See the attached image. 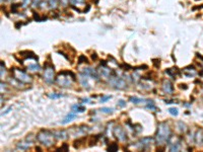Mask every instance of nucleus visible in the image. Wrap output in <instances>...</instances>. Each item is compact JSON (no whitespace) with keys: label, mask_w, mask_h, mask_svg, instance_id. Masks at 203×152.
I'll return each mask as SVG.
<instances>
[{"label":"nucleus","mask_w":203,"mask_h":152,"mask_svg":"<svg viewBox=\"0 0 203 152\" xmlns=\"http://www.w3.org/2000/svg\"><path fill=\"white\" fill-rule=\"evenodd\" d=\"M171 138H172V131L168 124L166 122H162V123L158 124L157 133H155V143L158 146L163 145L165 143L169 142Z\"/></svg>","instance_id":"obj_1"},{"label":"nucleus","mask_w":203,"mask_h":152,"mask_svg":"<svg viewBox=\"0 0 203 152\" xmlns=\"http://www.w3.org/2000/svg\"><path fill=\"white\" fill-rule=\"evenodd\" d=\"M55 80L60 87H70L72 82L76 80V76L71 71H60Z\"/></svg>","instance_id":"obj_2"},{"label":"nucleus","mask_w":203,"mask_h":152,"mask_svg":"<svg viewBox=\"0 0 203 152\" xmlns=\"http://www.w3.org/2000/svg\"><path fill=\"white\" fill-rule=\"evenodd\" d=\"M36 138H37L38 142L41 143L45 147H51L54 144V133L51 131H48V130H42L41 132H39L37 134Z\"/></svg>","instance_id":"obj_3"},{"label":"nucleus","mask_w":203,"mask_h":152,"mask_svg":"<svg viewBox=\"0 0 203 152\" xmlns=\"http://www.w3.org/2000/svg\"><path fill=\"white\" fill-rule=\"evenodd\" d=\"M11 73H12L13 77H14L17 81L21 82V83H24V84L32 83V81H33L32 76L29 75V74L26 72H24V71H21V69L11 68Z\"/></svg>","instance_id":"obj_4"},{"label":"nucleus","mask_w":203,"mask_h":152,"mask_svg":"<svg viewBox=\"0 0 203 152\" xmlns=\"http://www.w3.org/2000/svg\"><path fill=\"white\" fill-rule=\"evenodd\" d=\"M108 81H109V84L111 86L116 88V89H123V88L127 87L126 81H125L123 78L119 77L118 75H114L112 77H110V78L108 79Z\"/></svg>","instance_id":"obj_5"},{"label":"nucleus","mask_w":203,"mask_h":152,"mask_svg":"<svg viewBox=\"0 0 203 152\" xmlns=\"http://www.w3.org/2000/svg\"><path fill=\"white\" fill-rule=\"evenodd\" d=\"M44 80L48 84H52L55 80V70L53 66H47L44 70Z\"/></svg>","instance_id":"obj_6"},{"label":"nucleus","mask_w":203,"mask_h":152,"mask_svg":"<svg viewBox=\"0 0 203 152\" xmlns=\"http://www.w3.org/2000/svg\"><path fill=\"white\" fill-rule=\"evenodd\" d=\"M113 133L115 135V137L118 139L119 141H121V142H126L127 139H128V136H127V133L126 131L123 129V127L121 126H115V128L113 130Z\"/></svg>","instance_id":"obj_7"},{"label":"nucleus","mask_w":203,"mask_h":152,"mask_svg":"<svg viewBox=\"0 0 203 152\" xmlns=\"http://www.w3.org/2000/svg\"><path fill=\"white\" fill-rule=\"evenodd\" d=\"M154 142V138L151 137H143L141 138L139 141H137L135 144V147H137L138 149H141V150H145V149L149 148L151 145V143Z\"/></svg>","instance_id":"obj_8"},{"label":"nucleus","mask_w":203,"mask_h":152,"mask_svg":"<svg viewBox=\"0 0 203 152\" xmlns=\"http://www.w3.org/2000/svg\"><path fill=\"white\" fill-rule=\"evenodd\" d=\"M80 73L83 74V75H85L87 77H90V78H93L94 80H96V81H99L100 80L99 72L97 70H94V68H90V67L83 68V69H81Z\"/></svg>","instance_id":"obj_9"},{"label":"nucleus","mask_w":203,"mask_h":152,"mask_svg":"<svg viewBox=\"0 0 203 152\" xmlns=\"http://www.w3.org/2000/svg\"><path fill=\"white\" fill-rule=\"evenodd\" d=\"M99 73L101 74L102 77H104V78H106V79H109L110 77H112L114 75H117V73L115 72V71L112 70V69H110V68H108L107 66H101V67H100Z\"/></svg>","instance_id":"obj_10"},{"label":"nucleus","mask_w":203,"mask_h":152,"mask_svg":"<svg viewBox=\"0 0 203 152\" xmlns=\"http://www.w3.org/2000/svg\"><path fill=\"white\" fill-rule=\"evenodd\" d=\"M162 88H163V92L167 93V95H171V93L174 92L173 83H172V82L170 81V80H165V81L163 82Z\"/></svg>","instance_id":"obj_11"},{"label":"nucleus","mask_w":203,"mask_h":152,"mask_svg":"<svg viewBox=\"0 0 203 152\" xmlns=\"http://www.w3.org/2000/svg\"><path fill=\"white\" fill-rule=\"evenodd\" d=\"M53 133H54L55 139L57 140H65L68 138V133L65 130H59V131H55Z\"/></svg>","instance_id":"obj_12"},{"label":"nucleus","mask_w":203,"mask_h":152,"mask_svg":"<svg viewBox=\"0 0 203 152\" xmlns=\"http://www.w3.org/2000/svg\"><path fill=\"white\" fill-rule=\"evenodd\" d=\"M33 145V142L32 141H19L17 143V145H16V147L18 149H21V150H27L29 148L32 147Z\"/></svg>","instance_id":"obj_13"},{"label":"nucleus","mask_w":203,"mask_h":152,"mask_svg":"<svg viewBox=\"0 0 203 152\" xmlns=\"http://www.w3.org/2000/svg\"><path fill=\"white\" fill-rule=\"evenodd\" d=\"M79 81H80V84H81L82 87L87 88V89H90V83H88V77H87L85 75H83V74L79 73Z\"/></svg>","instance_id":"obj_14"},{"label":"nucleus","mask_w":203,"mask_h":152,"mask_svg":"<svg viewBox=\"0 0 203 152\" xmlns=\"http://www.w3.org/2000/svg\"><path fill=\"white\" fill-rule=\"evenodd\" d=\"M194 141H195V143L198 145L203 144V131L202 130H199V131L196 132V134L194 135Z\"/></svg>","instance_id":"obj_15"},{"label":"nucleus","mask_w":203,"mask_h":152,"mask_svg":"<svg viewBox=\"0 0 203 152\" xmlns=\"http://www.w3.org/2000/svg\"><path fill=\"white\" fill-rule=\"evenodd\" d=\"M21 56H24V59H34L36 61H38V57L30 51H24V52H21L19 53Z\"/></svg>","instance_id":"obj_16"},{"label":"nucleus","mask_w":203,"mask_h":152,"mask_svg":"<svg viewBox=\"0 0 203 152\" xmlns=\"http://www.w3.org/2000/svg\"><path fill=\"white\" fill-rule=\"evenodd\" d=\"M75 118H76V115L74 114V112H72V113H70V114H68L65 118L63 119L62 121H61V124H63V125H65V124H68V123H70V122L73 121Z\"/></svg>","instance_id":"obj_17"},{"label":"nucleus","mask_w":203,"mask_h":152,"mask_svg":"<svg viewBox=\"0 0 203 152\" xmlns=\"http://www.w3.org/2000/svg\"><path fill=\"white\" fill-rule=\"evenodd\" d=\"M180 149H181V142L180 141H176V142L172 143V144L170 145V151L177 152V151H180Z\"/></svg>","instance_id":"obj_18"},{"label":"nucleus","mask_w":203,"mask_h":152,"mask_svg":"<svg viewBox=\"0 0 203 152\" xmlns=\"http://www.w3.org/2000/svg\"><path fill=\"white\" fill-rule=\"evenodd\" d=\"M177 126H178V129H179L180 133H186V131L188 130V127L186 125L185 123H183L182 121H179L177 123Z\"/></svg>","instance_id":"obj_19"},{"label":"nucleus","mask_w":203,"mask_h":152,"mask_svg":"<svg viewBox=\"0 0 203 152\" xmlns=\"http://www.w3.org/2000/svg\"><path fill=\"white\" fill-rule=\"evenodd\" d=\"M47 4L50 9H56L59 4V0H47Z\"/></svg>","instance_id":"obj_20"},{"label":"nucleus","mask_w":203,"mask_h":152,"mask_svg":"<svg viewBox=\"0 0 203 152\" xmlns=\"http://www.w3.org/2000/svg\"><path fill=\"white\" fill-rule=\"evenodd\" d=\"M129 101H130V103L135 104H143V103H145L147 99L139 98H136V96H131V98H129Z\"/></svg>","instance_id":"obj_21"},{"label":"nucleus","mask_w":203,"mask_h":152,"mask_svg":"<svg viewBox=\"0 0 203 152\" xmlns=\"http://www.w3.org/2000/svg\"><path fill=\"white\" fill-rule=\"evenodd\" d=\"M71 110L74 113H83L85 110V107L81 104H74V106H72Z\"/></svg>","instance_id":"obj_22"},{"label":"nucleus","mask_w":203,"mask_h":152,"mask_svg":"<svg viewBox=\"0 0 203 152\" xmlns=\"http://www.w3.org/2000/svg\"><path fill=\"white\" fill-rule=\"evenodd\" d=\"M27 70L30 71H40L41 70V66L39 64H33V65H29L27 66Z\"/></svg>","instance_id":"obj_23"},{"label":"nucleus","mask_w":203,"mask_h":152,"mask_svg":"<svg viewBox=\"0 0 203 152\" xmlns=\"http://www.w3.org/2000/svg\"><path fill=\"white\" fill-rule=\"evenodd\" d=\"M48 98H52V99H57V98H63V95H62V93H57V92H54V93H48Z\"/></svg>","instance_id":"obj_24"},{"label":"nucleus","mask_w":203,"mask_h":152,"mask_svg":"<svg viewBox=\"0 0 203 152\" xmlns=\"http://www.w3.org/2000/svg\"><path fill=\"white\" fill-rule=\"evenodd\" d=\"M84 140H85V138H80V139H77V140L74 141V144H73L74 148L78 149L80 147V145L82 144V142H84Z\"/></svg>","instance_id":"obj_25"},{"label":"nucleus","mask_w":203,"mask_h":152,"mask_svg":"<svg viewBox=\"0 0 203 152\" xmlns=\"http://www.w3.org/2000/svg\"><path fill=\"white\" fill-rule=\"evenodd\" d=\"M118 149H119L118 144H116V143H112V144L109 146V148H108V151L115 152V151H118Z\"/></svg>","instance_id":"obj_26"},{"label":"nucleus","mask_w":203,"mask_h":152,"mask_svg":"<svg viewBox=\"0 0 203 152\" xmlns=\"http://www.w3.org/2000/svg\"><path fill=\"white\" fill-rule=\"evenodd\" d=\"M169 113L171 114L172 116H174V117H177L178 115H179V110L176 109V107H171V109H169Z\"/></svg>","instance_id":"obj_27"},{"label":"nucleus","mask_w":203,"mask_h":152,"mask_svg":"<svg viewBox=\"0 0 203 152\" xmlns=\"http://www.w3.org/2000/svg\"><path fill=\"white\" fill-rule=\"evenodd\" d=\"M146 109L147 110H154V112H157V107H155L154 103H148V104L146 106Z\"/></svg>","instance_id":"obj_28"},{"label":"nucleus","mask_w":203,"mask_h":152,"mask_svg":"<svg viewBox=\"0 0 203 152\" xmlns=\"http://www.w3.org/2000/svg\"><path fill=\"white\" fill-rule=\"evenodd\" d=\"M78 63L79 64H82V63H88V59L84 55H80L78 57Z\"/></svg>","instance_id":"obj_29"},{"label":"nucleus","mask_w":203,"mask_h":152,"mask_svg":"<svg viewBox=\"0 0 203 152\" xmlns=\"http://www.w3.org/2000/svg\"><path fill=\"white\" fill-rule=\"evenodd\" d=\"M21 7L26 8L29 6L30 4H32L33 0H21Z\"/></svg>","instance_id":"obj_30"},{"label":"nucleus","mask_w":203,"mask_h":152,"mask_svg":"<svg viewBox=\"0 0 203 152\" xmlns=\"http://www.w3.org/2000/svg\"><path fill=\"white\" fill-rule=\"evenodd\" d=\"M100 110H101L102 113H105V114H112L114 109H112V107H102Z\"/></svg>","instance_id":"obj_31"},{"label":"nucleus","mask_w":203,"mask_h":152,"mask_svg":"<svg viewBox=\"0 0 203 152\" xmlns=\"http://www.w3.org/2000/svg\"><path fill=\"white\" fill-rule=\"evenodd\" d=\"M70 3L73 5H82L84 3V0H70Z\"/></svg>","instance_id":"obj_32"},{"label":"nucleus","mask_w":203,"mask_h":152,"mask_svg":"<svg viewBox=\"0 0 203 152\" xmlns=\"http://www.w3.org/2000/svg\"><path fill=\"white\" fill-rule=\"evenodd\" d=\"M40 5H42V0H33L32 2L33 7H39Z\"/></svg>","instance_id":"obj_33"},{"label":"nucleus","mask_w":203,"mask_h":152,"mask_svg":"<svg viewBox=\"0 0 203 152\" xmlns=\"http://www.w3.org/2000/svg\"><path fill=\"white\" fill-rule=\"evenodd\" d=\"M173 71H174L173 69H167V70H166V73L168 74V75L171 76V77H173V78L175 79V78H176V74H175V73L173 72Z\"/></svg>","instance_id":"obj_34"},{"label":"nucleus","mask_w":203,"mask_h":152,"mask_svg":"<svg viewBox=\"0 0 203 152\" xmlns=\"http://www.w3.org/2000/svg\"><path fill=\"white\" fill-rule=\"evenodd\" d=\"M0 66H1V71H0V75H1V77H3L4 73H5V65H4L3 61H1V63H0Z\"/></svg>","instance_id":"obj_35"},{"label":"nucleus","mask_w":203,"mask_h":152,"mask_svg":"<svg viewBox=\"0 0 203 152\" xmlns=\"http://www.w3.org/2000/svg\"><path fill=\"white\" fill-rule=\"evenodd\" d=\"M57 151H68V145L66 144V143H64V144L62 145V147L57 149Z\"/></svg>","instance_id":"obj_36"},{"label":"nucleus","mask_w":203,"mask_h":152,"mask_svg":"<svg viewBox=\"0 0 203 152\" xmlns=\"http://www.w3.org/2000/svg\"><path fill=\"white\" fill-rule=\"evenodd\" d=\"M19 6H21V5L13 3V4L11 5V10H12V12H14V13H15L16 11H17V8H19Z\"/></svg>","instance_id":"obj_37"},{"label":"nucleus","mask_w":203,"mask_h":152,"mask_svg":"<svg viewBox=\"0 0 203 152\" xmlns=\"http://www.w3.org/2000/svg\"><path fill=\"white\" fill-rule=\"evenodd\" d=\"M152 63H154V65L155 68H158V67H160V61L158 59H154V60H152Z\"/></svg>","instance_id":"obj_38"},{"label":"nucleus","mask_w":203,"mask_h":152,"mask_svg":"<svg viewBox=\"0 0 203 152\" xmlns=\"http://www.w3.org/2000/svg\"><path fill=\"white\" fill-rule=\"evenodd\" d=\"M112 98V96L111 95H106V96H103L101 98V103H106L107 101H109V99Z\"/></svg>","instance_id":"obj_39"},{"label":"nucleus","mask_w":203,"mask_h":152,"mask_svg":"<svg viewBox=\"0 0 203 152\" xmlns=\"http://www.w3.org/2000/svg\"><path fill=\"white\" fill-rule=\"evenodd\" d=\"M118 106L121 107H124L125 106H126V101H123V99H120V101H118Z\"/></svg>","instance_id":"obj_40"},{"label":"nucleus","mask_w":203,"mask_h":152,"mask_svg":"<svg viewBox=\"0 0 203 152\" xmlns=\"http://www.w3.org/2000/svg\"><path fill=\"white\" fill-rule=\"evenodd\" d=\"M59 1L63 6H67V5L69 4V2H70V0H59Z\"/></svg>","instance_id":"obj_41"},{"label":"nucleus","mask_w":203,"mask_h":152,"mask_svg":"<svg viewBox=\"0 0 203 152\" xmlns=\"http://www.w3.org/2000/svg\"><path fill=\"white\" fill-rule=\"evenodd\" d=\"M147 68H148V66H147V65H143V66H138V67H135L134 70L137 71V70H140V69H147Z\"/></svg>","instance_id":"obj_42"},{"label":"nucleus","mask_w":203,"mask_h":152,"mask_svg":"<svg viewBox=\"0 0 203 152\" xmlns=\"http://www.w3.org/2000/svg\"><path fill=\"white\" fill-rule=\"evenodd\" d=\"M6 90V84H4L3 82H1V93H3Z\"/></svg>","instance_id":"obj_43"},{"label":"nucleus","mask_w":203,"mask_h":152,"mask_svg":"<svg viewBox=\"0 0 203 152\" xmlns=\"http://www.w3.org/2000/svg\"><path fill=\"white\" fill-rule=\"evenodd\" d=\"M12 110V107H7V110H5L4 113H2V114H1V116H4V115L8 114V113H9V112H10V110Z\"/></svg>","instance_id":"obj_44"},{"label":"nucleus","mask_w":203,"mask_h":152,"mask_svg":"<svg viewBox=\"0 0 203 152\" xmlns=\"http://www.w3.org/2000/svg\"><path fill=\"white\" fill-rule=\"evenodd\" d=\"M138 77H139V75H138V74H134V75H133V80H134L135 82H137L138 80L140 79V78H138Z\"/></svg>","instance_id":"obj_45"},{"label":"nucleus","mask_w":203,"mask_h":152,"mask_svg":"<svg viewBox=\"0 0 203 152\" xmlns=\"http://www.w3.org/2000/svg\"><path fill=\"white\" fill-rule=\"evenodd\" d=\"M91 59H93L94 61H96L97 59H98V55H97L96 53H94V54H91Z\"/></svg>","instance_id":"obj_46"},{"label":"nucleus","mask_w":203,"mask_h":152,"mask_svg":"<svg viewBox=\"0 0 203 152\" xmlns=\"http://www.w3.org/2000/svg\"><path fill=\"white\" fill-rule=\"evenodd\" d=\"M165 103L170 104H174V103H175V101H170V99H166V101H165Z\"/></svg>","instance_id":"obj_47"},{"label":"nucleus","mask_w":203,"mask_h":152,"mask_svg":"<svg viewBox=\"0 0 203 152\" xmlns=\"http://www.w3.org/2000/svg\"><path fill=\"white\" fill-rule=\"evenodd\" d=\"M21 24H23L21 23H15V27H16V29H19V27L21 26Z\"/></svg>","instance_id":"obj_48"},{"label":"nucleus","mask_w":203,"mask_h":152,"mask_svg":"<svg viewBox=\"0 0 203 152\" xmlns=\"http://www.w3.org/2000/svg\"><path fill=\"white\" fill-rule=\"evenodd\" d=\"M180 88H182V89L183 88H184V89H187V85L186 84H180Z\"/></svg>","instance_id":"obj_49"},{"label":"nucleus","mask_w":203,"mask_h":152,"mask_svg":"<svg viewBox=\"0 0 203 152\" xmlns=\"http://www.w3.org/2000/svg\"><path fill=\"white\" fill-rule=\"evenodd\" d=\"M36 150H39V151H42V149L40 147H36Z\"/></svg>","instance_id":"obj_50"},{"label":"nucleus","mask_w":203,"mask_h":152,"mask_svg":"<svg viewBox=\"0 0 203 152\" xmlns=\"http://www.w3.org/2000/svg\"><path fill=\"white\" fill-rule=\"evenodd\" d=\"M202 96H203V87H202Z\"/></svg>","instance_id":"obj_51"}]
</instances>
